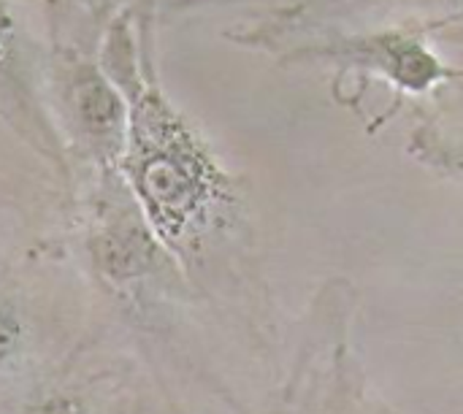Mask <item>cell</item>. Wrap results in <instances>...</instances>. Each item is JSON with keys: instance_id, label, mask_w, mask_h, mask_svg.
<instances>
[{"instance_id": "4", "label": "cell", "mask_w": 463, "mask_h": 414, "mask_svg": "<svg viewBox=\"0 0 463 414\" xmlns=\"http://www.w3.org/2000/svg\"><path fill=\"white\" fill-rule=\"evenodd\" d=\"M0 27H3V11H0Z\"/></svg>"}, {"instance_id": "1", "label": "cell", "mask_w": 463, "mask_h": 414, "mask_svg": "<svg viewBox=\"0 0 463 414\" xmlns=\"http://www.w3.org/2000/svg\"><path fill=\"white\" fill-rule=\"evenodd\" d=\"M79 111H81V119L87 122V127L98 130V133L111 130L117 125V117H119L117 98L98 79L81 84V89H79Z\"/></svg>"}, {"instance_id": "2", "label": "cell", "mask_w": 463, "mask_h": 414, "mask_svg": "<svg viewBox=\"0 0 463 414\" xmlns=\"http://www.w3.org/2000/svg\"><path fill=\"white\" fill-rule=\"evenodd\" d=\"M11 347H14V328H11V323L0 315V361L11 353Z\"/></svg>"}, {"instance_id": "3", "label": "cell", "mask_w": 463, "mask_h": 414, "mask_svg": "<svg viewBox=\"0 0 463 414\" xmlns=\"http://www.w3.org/2000/svg\"><path fill=\"white\" fill-rule=\"evenodd\" d=\"M38 414H81V409L73 404V401H65V399H54V401H49L43 409Z\"/></svg>"}]
</instances>
